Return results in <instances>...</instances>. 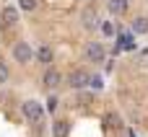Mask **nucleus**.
Masks as SVG:
<instances>
[{
    "label": "nucleus",
    "mask_w": 148,
    "mask_h": 137,
    "mask_svg": "<svg viewBox=\"0 0 148 137\" xmlns=\"http://www.w3.org/2000/svg\"><path fill=\"white\" fill-rule=\"evenodd\" d=\"M23 117L31 122V124H39L42 117H44V109L39 101H23Z\"/></svg>",
    "instance_id": "obj_1"
},
{
    "label": "nucleus",
    "mask_w": 148,
    "mask_h": 137,
    "mask_svg": "<svg viewBox=\"0 0 148 137\" xmlns=\"http://www.w3.org/2000/svg\"><path fill=\"white\" fill-rule=\"evenodd\" d=\"M83 54H86V60H88V62H104V57H107V52H104V44H101V41H88V44H86V49H83Z\"/></svg>",
    "instance_id": "obj_2"
},
{
    "label": "nucleus",
    "mask_w": 148,
    "mask_h": 137,
    "mask_svg": "<svg viewBox=\"0 0 148 137\" xmlns=\"http://www.w3.org/2000/svg\"><path fill=\"white\" fill-rule=\"evenodd\" d=\"M31 57H34V52H31V47H29L26 41H18V44L13 47V60H16V62L26 65V62H31Z\"/></svg>",
    "instance_id": "obj_3"
},
{
    "label": "nucleus",
    "mask_w": 148,
    "mask_h": 137,
    "mask_svg": "<svg viewBox=\"0 0 148 137\" xmlns=\"http://www.w3.org/2000/svg\"><path fill=\"white\" fill-rule=\"evenodd\" d=\"M88 78H91V75H88L86 70H73V73L68 75V85L75 88V91H81V88L88 85Z\"/></svg>",
    "instance_id": "obj_4"
},
{
    "label": "nucleus",
    "mask_w": 148,
    "mask_h": 137,
    "mask_svg": "<svg viewBox=\"0 0 148 137\" xmlns=\"http://www.w3.org/2000/svg\"><path fill=\"white\" fill-rule=\"evenodd\" d=\"M0 21H3V26H5V28L16 26V23H18V10H16L13 5H5V8H3V13H0Z\"/></svg>",
    "instance_id": "obj_5"
},
{
    "label": "nucleus",
    "mask_w": 148,
    "mask_h": 137,
    "mask_svg": "<svg viewBox=\"0 0 148 137\" xmlns=\"http://www.w3.org/2000/svg\"><path fill=\"white\" fill-rule=\"evenodd\" d=\"M60 80H62V75H60L57 70H47V73H44V88H47V91H55V88L60 85Z\"/></svg>",
    "instance_id": "obj_6"
},
{
    "label": "nucleus",
    "mask_w": 148,
    "mask_h": 137,
    "mask_svg": "<svg viewBox=\"0 0 148 137\" xmlns=\"http://www.w3.org/2000/svg\"><path fill=\"white\" fill-rule=\"evenodd\" d=\"M81 21H83V26H86V28H96V26H99V18H96V10H91V8H86V10H83Z\"/></svg>",
    "instance_id": "obj_7"
},
{
    "label": "nucleus",
    "mask_w": 148,
    "mask_h": 137,
    "mask_svg": "<svg viewBox=\"0 0 148 137\" xmlns=\"http://www.w3.org/2000/svg\"><path fill=\"white\" fill-rule=\"evenodd\" d=\"M127 5H130L127 0H109V3H107V8H109L112 16H122V13L127 10Z\"/></svg>",
    "instance_id": "obj_8"
},
{
    "label": "nucleus",
    "mask_w": 148,
    "mask_h": 137,
    "mask_svg": "<svg viewBox=\"0 0 148 137\" xmlns=\"http://www.w3.org/2000/svg\"><path fill=\"white\" fill-rule=\"evenodd\" d=\"M52 57H55V54H52V47H47V44H44V47H39V49H36V60H39L42 65H49V62H52Z\"/></svg>",
    "instance_id": "obj_9"
},
{
    "label": "nucleus",
    "mask_w": 148,
    "mask_h": 137,
    "mask_svg": "<svg viewBox=\"0 0 148 137\" xmlns=\"http://www.w3.org/2000/svg\"><path fill=\"white\" fill-rule=\"evenodd\" d=\"M52 132H55V137H68L70 135V124H68L65 119H60V122L52 124Z\"/></svg>",
    "instance_id": "obj_10"
},
{
    "label": "nucleus",
    "mask_w": 148,
    "mask_h": 137,
    "mask_svg": "<svg viewBox=\"0 0 148 137\" xmlns=\"http://www.w3.org/2000/svg\"><path fill=\"white\" fill-rule=\"evenodd\" d=\"M133 31H135V34H148V18L146 16H138V18L133 21Z\"/></svg>",
    "instance_id": "obj_11"
},
{
    "label": "nucleus",
    "mask_w": 148,
    "mask_h": 137,
    "mask_svg": "<svg viewBox=\"0 0 148 137\" xmlns=\"http://www.w3.org/2000/svg\"><path fill=\"white\" fill-rule=\"evenodd\" d=\"M107 127H109V130H120V127H122V119H120L117 114H107Z\"/></svg>",
    "instance_id": "obj_12"
},
{
    "label": "nucleus",
    "mask_w": 148,
    "mask_h": 137,
    "mask_svg": "<svg viewBox=\"0 0 148 137\" xmlns=\"http://www.w3.org/2000/svg\"><path fill=\"white\" fill-rule=\"evenodd\" d=\"M88 85H91V88H96V91H99V88H101V85H104V83H101V78H99V75H94V78H88Z\"/></svg>",
    "instance_id": "obj_13"
},
{
    "label": "nucleus",
    "mask_w": 148,
    "mask_h": 137,
    "mask_svg": "<svg viewBox=\"0 0 148 137\" xmlns=\"http://www.w3.org/2000/svg\"><path fill=\"white\" fill-rule=\"evenodd\" d=\"M18 3H21L23 10H34V8H36V0H18Z\"/></svg>",
    "instance_id": "obj_14"
},
{
    "label": "nucleus",
    "mask_w": 148,
    "mask_h": 137,
    "mask_svg": "<svg viewBox=\"0 0 148 137\" xmlns=\"http://www.w3.org/2000/svg\"><path fill=\"white\" fill-rule=\"evenodd\" d=\"M5 80H8V67H5V62L0 60V85H3Z\"/></svg>",
    "instance_id": "obj_15"
},
{
    "label": "nucleus",
    "mask_w": 148,
    "mask_h": 137,
    "mask_svg": "<svg viewBox=\"0 0 148 137\" xmlns=\"http://www.w3.org/2000/svg\"><path fill=\"white\" fill-rule=\"evenodd\" d=\"M57 104H60V101H57L55 96H49V101H47V111H55V109H57Z\"/></svg>",
    "instance_id": "obj_16"
}]
</instances>
